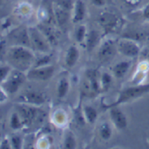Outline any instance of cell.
Wrapping results in <instances>:
<instances>
[{
	"label": "cell",
	"mask_w": 149,
	"mask_h": 149,
	"mask_svg": "<svg viewBox=\"0 0 149 149\" xmlns=\"http://www.w3.org/2000/svg\"><path fill=\"white\" fill-rule=\"evenodd\" d=\"M55 73V68L52 64L31 68L26 72V77L31 81H45L50 80Z\"/></svg>",
	"instance_id": "cell-7"
},
{
	"label": "cell",
	"mask_w": 149,
	"mask_h": 149,
	"mask_svg": "<svg viewBox=\"0 0 149 149\" xmlns=\"http://www.w3.org/2000/svg\"><path fill=\"white\" fill-rule=\"evenodd\" d=\"M99 134L100 136L104 140V141H108L112 137V130L111 126L107 122H103L100 125L99 127Z\"/></svg>",
	"instance_id": "cell-22"
},
{
	"label": "cell",
	"mask_w": 149,
	"mask_h": 149,
	"mask_svg": "<svg viewBox=\"0 0 149 149\" xmlns=\"http://www.w3.org/2000/svg\"><path fill=\"white\" fill-rule=\"evenodd\" d=\"M116 45L118 52L126 58H134L141 52V48L139 44L135 41L131 39H120L116 42Z\"/></svg>",
	"instance_id": "cell-8"
},
{
	"label": "cell",
	"mask_w": 149,
	"mask_h": 149,
	"mask_svg": "<svg viewBox=\"0 0 149 149\" xmlns=\"http://www.w3.org/2000/svg\"><path fill=\"white\" fill-rule=\"evenodd\" d=\"M8 148H12L11 147V140L10 137L5 136L3 137L0 142V149H8Z\"/></svg>",
	"instance_id": "cell-29"
},
{
	"label": "cell",
	"mask_w": 149,
	"mask_h": 149,
	"mask_svg": "<svg viewBox=\"0 0 149 149\" xmlns=\"http://www.w3.org/2000/svg\"><path fill=\"white\" fill-rule=\"evenodd\" d=\"M2 138H3V136H2V133H1V131H0V142H1V140H2Z\"/></svg>",
	"instance_id": "cell-34"
},
{
	"label": "cell",
	"mask_w": 149,
	"mask_h": 149,
	"mask_svg": "<svg viewBox=\"0 0 149 149\" xmlns=\"http://www.w3.org/2000/svg\"><path fill=\"white\" fill-rule=\"evenodd\" d=\"M112 81V77L111 74L107 72H103V74H100V86L101 88L106 90L107 89Z\"/></svg>",
	"instance_id": "cell-25"
},
{
	"label": "cell",
	"mask_w": 149,
	"mask_h": 149,
	"mask_svg": "<svg viewBox=\"0 0 149 149\" xmlns=\"http://www.w3.org/2000/svg\"><path fill=\"white\" fill-rule=\"evenodd\" d=\"M26 79V73L12 69L4 82L1 84V87L6 91L9 95H15L18 92L19 88L25 83Z\"/></svg>",
	"instance_id": "cell-4"
},
{
	"label": "cell",
	"mask_w": 149,
	"mask_h": 149,
	"mask_svg": "<svg viewBox=\"0 0 149 149\" xmlns=\"http://www.w3.org/2000/svg\"><path fill=\"white\" fill-rule=\"evenodd\" d=\"M54 18L57 24L59 26H63L67 24L69 18L71 17L68 9L63 4H55L53 5Z\"/></svg>",
	"instance_id": "cell-13"
},
{
	"label": "cell",
	"mask_w": 149,
	"mask_h": 149,
	"mask_svg": "<svg viewBox=\"0 0 149 149\" xmlns=\"http://www.w3.org/2000/svg\"><path fill=\"white\" fill-rule=\"evenodd\" d=\"M79 56H80V53L78 49L75 46V45H71L66 53L65 56V64L67 68L72 69L73 68L76 63H78V61L79 60Z\"/></svg>",
	"instance_id": "cell-16"
},
{
	"label": "cell",
	"mask_w": 149,
	"mask_h": 149,
	"mask_svg": "<svg viewBox=\"0 0 149 149\" xmlns=\"http://www.w3.org/2000/svg\"><path fill=\"white\" fill-rule=\"evenodd\" d=\"M8 42L6 38H0V61L4 62V57L8 49Z\"/></svg>",
	"instance_id": "cell-27"
},
{
	"label": "cell",
	"mask_w": 149,
	"mask_h": 149,
	"mask_svg": "<svg viewBox=\"0 0 149 149\" xmlns=\"http://www.w3.org/2000/svg\"><path fill=\"white\" fill-rule=\"evenodd\" d=\"M31 49L37 54H49L52 45L37 26L28 27Z\"/></svg>",
	"instance_id": "cell-2"
},
{
	"label": "cell",
	"mask_w": 149,
	"mask_h": 149,
	"mask_svg": "<svg viewBox=\"0 0 149 149\" xmlns=\"http://www.w3.org/2000/svg\"><path fill=\"white\" fill-rule=\"evenodd\" d=\"M83 115L85 117V120L88 122V123H94L95 120H97L98 117V112L97 110L89 105H86L84 107L83 109Z\"/></svg>",
	"instance_id": "cell-21"
},
{
	"label": "cell",
	"mask_w": 149,
	"mask_h": 149,
	"mask_svg": "<svg viewBox=\"0 0 149 149\" xmlns=\"http://www.w3.org/2000/svg\"><path fill=\"white\" fill-rule=\"evenodd\" d=\"M87 29H86V26L83 25V24H79L76 27L74 32V37L75 40L77 41V42H79V43H82L85 42V37L87 35Z\"/></svg>",
	"instance_id": "cell-23"
},
{
	"label": "cell",
	"mask_w": 149,
	"mask_h": 149,
	"mask_svg": "<svg viewBox=\"0 0 149 149\" xmlns=\"http://www.w3.org/2000/svg\"><path fill=\"white\" fill-rule=\"evenodd\" d=\"M15 110L22 118L25 127H29L36 121H40L44 118L43 113L36 106L17 102L15 104Z\"/></svg>",
	"instance_id": "cell-3"
},
{
	"label": "cell",
	"mask_w": 149,
	"mask_h": 149,
	"mask_svg": "<svg viewBox=\"0 0 149 149\" xmlns=\"http://www.w3.org/2000/svg\"><path fill=\"white\" fill-rule=\"evenodd\" d=\"M148 93H149V84L126 88L119 93L118 99L116 100V102L114 103H112L111 107L117 106V105L122 104L124 102H129L131 100L139 98Z\"/></svg>",
	"instance_id": "cell-5"
},
{
	"label": "cell",
	"mask_w": 149,
	"mask_h": 149,
	"mask_svg": "<svg viewBox=\"0 0 149 149\" xmlns=\"http://www.w3.org/2000/svg\"><path fill=\"white\" fill-rule=\"evenodd\" d=\"M1 119H2V113H0V120H1Z\"/></svg>",
	"instance_id": "cell-35"
},
{
	"label": "cell",
	"mask_w": 149,
	"mask_h": 149,
	"mask_svg": "<svg viewBox=\"0 0 149 149\" xmlns=\"http://www.w3.org/2000/svg\"><path fill=\"white\" fill-rule=\"evenodd\" d=\"M11 70L12 68L9 64H7L5 62L0 61V86L4 82L5 78L8 76V74H10Z\"/></svg>",
	"instance_id": "cell-24"
},
{
	"label": "cell",
	"mask_w": 149,
	"mask_h": 149,
	"mask_svg": "<svg viewBox=\"0 0 149 149\" xmlns=\"http://www.w3.org/2000/svg\"><path fill=\"white\" fill-rule=\"evenodd\" d=\"M9 125H10V127L14 131H18V130H20L23 127H25V124L23 122L22 118L20 117L19 113L16 110L11 112V113L10 115Z\"/></svg>",
	"instance_id": "cell-18"
},
{
	"label": "cell",
	"mask_w": 149,
	"mask_h": 149,
	"mask_svg": "<svg viewBox=\"0 0 149 149\" xmlns=\"http://www.w3.org/2000/svg\"><path fill=\"white\" fill-rule=\"evenodd\" d=\"M36 60V53L28 47L12 45L9 46L4 62L12 69L26 73L34 66Z\"/></svg>",
	"instance_id": "cell-1"
},
{
	"label": "cell",
	"mask_w": 149,
	"mask_h": 149,
	"mask_svg": "<svg viewBox=\"0 0 149 149\" xmlns=\"http://www.w3.org/2000/svg\"><path fill=\"white\" fill-rule=\"evenodd\" d=\"M99 24L106 31H112L118 25L119 17L112 12L107 11L100 14L99 17Z\"/></svg>",
	"instance_id": "cell-12"
},
{
	"label": "cell",
	"mask_w": 149,
	"mask_h": 149,
	"mask_svg": "<svg viewBox=\"0 0 149 149\" xmlns=\"http://www.w3.org/2000/svg\"><path fill=\"white\" fill-rule=\"evenodd\" d=\"M99 42H100V35L95 30H92L87 32V35L85 40V43L87 49L92 50L94 47L97 46Z\"/></svg>",
	"instance_id": "cell-19"
},
{
	"label": "cell",
	"mask_w": 149,
	"mask_h": 149,
	"mask_svg": "<svg viewBox=\"0 0 149 149\" xmlns=\"http://www.w3.org/2000/svg\"><path fill=\"white\" fill-rule=\"evenodd\" d=\"M137 0H126V2H128V3H135Z\"/></svg>",
	"instance_id": "cell-33"
},
{
	"label": "cell",
	"mask_w": 149,
	"mask_h": 149,
	"mask_svg": "<svg viewBox=\"0 0 149 149\" xmlns=\"http://www.w3.org/2000/svg\"><path fill=\"white\" fill-rule=\"evenodd\" d=\"M64 146L66 148H74L76 147V141L73 133L69 132L68 134H66L64 141Z\"/></svg>",
	"instance_id": "cell-26"
},
{
	"label": "cell",
	"mask_w": 149,
	"mask_h": 149,
	"mask_svg": "<svg viewBox=\"0 0 149 149\" xmlns=\"http://www.w3.org/2000/svg\"><path fill=\"white\" fill-rule=\"evenodd\" d=\"M17 102L25 103L32 106H41L45 102V96L43 93L35 90H27L17 98Z\"/></svg>",
	"instance_id": "cell-10"
},
{
	"label": "cell",
	"mask_w": 149,
	"mask_h": 149,
	"mask_svg": "<svg viewBox=\"0 0 149 149\" xmlns=\"http://www.w3.org/2000/svg\"><path fill=\"white\" fill-rule=\"evenodd\" d=\"M9 95L6 93V91L0 86V105L3 103H5L8 101Z\"/></svg>",
	"instance_id": "cell-30"
},
{
	"label": "cell",
	"mask_w": 149,
	"mask_h": 149,
	"mask_svg": "<svg viewBox=\"0 0 149 149\" xmlns=\"http://www.w3.org/2000/svg\"><path fill=\"white\" fill-rule=\"evenodd\" d=\"M110 118L113 125L119 130H124L127 127V118L124 112L116 106L110 109Z\"/></svg>",
	"instance_id": "cell-11"
},
{
	"label": "cell",
	"mask_w": 149,
	"mask_h": 149,
	"mask_svg": "<svg viewBox=\"0 0 149 149\" xmlns=\"http://www.w3.org/2000/svg\"><path fill=\"white\" fill-rule=\"evenodd\" d=\"M69 81L68 79L66 77H62L59 79V82H58V86H57V95L59 96V98H64L68 91H69Z\"/></svg>",
	"instance_id": "cell-20"
},
{
	"label": "cell",
	"mask_w": 149,
	"mask_h": 149,
	"mask_svg": "<svg viewBox=\"0 0 149 149\" xmlns=\"http://www.w3.org/2000/svg\"><path fill=\"white\" fill-rule=\"evenodd\" d=\"M10 140H11L12 148L19 149L23 148L24 141H23L22 137H20L19 135H13V136L10 137Z\"/></svg>",
	"instance_id": "cell-28"
},
{
	"label": "cell",
	"mask_w": 149,
	"mask_h": 149,
	"mask_svg": "<svg viewBox=\"0 0 149 149\" xmlns=\"http://www.w3.org/2000/svg\"><path fill=\"white\" fill-rule=\"evenodd\" d=\"M86 16V6L83 0H75L73 8V22L75 24L81 23Z\"/></svg>",
	"instance_id": "cell-14"
},
{
	"label": "cell",
	"mask_w": 149,
	"mask_h": 149,
	"mask_svg": "<svg viewBox=\"0 0 149 149\" xmlns=\"http://www.w3.org/2000/svg\"><path fill=\"white\" fill-rule=\"evenodd\" d=\"M142 15H143V17H144V18L146 20L149 21V3L144 7L143 11H142Z\"/></svg>",
	"instance_id": "cell-32"
},
{
	"label": "cell",
	"mask_w": 149,
	"mask_h": 149,
	"mask_svg": "<svg viewBox=\"0 0 149 149\" xmlns=\"http://www.w3.org/2000/svg\"><path fill=\"white\" fill-rule=\"evenodd\" d=\"M6 40L8 42L9 46L19 45V46H25L31 48L28 27L19 26L13 29L8 34Z\"/></svg>",
	"instance_id": "cell-6"
},
{
	"label": "cell",
	"mask_w": 149,
	"mask_h": 149,
	"mask_svg": "<svg viewBox=\"0 0 149 149\" xmlns=\"http://www.w3.org/2000/svg\"><path fill=\"white\" fill-rule=\"evenodd\" d=\"M37 27L43 32V34L45 36V37L48 39L51 45L57 43V42L59 40V33L53 26H52L50 24L41 23V24H39V25H37Z\"/></svg>",
	"instance_id": "cell-15"
},
{
	"label": "cell",
	"mask_w": 149,
	"mask_h": 149,
	"mask_svg": "<svg viewBox=\"0 0 149 149\" xmlns=\"http://www.w3.org/2000/svg\"><path fill=\"white\" fill-rule=\"evenodd\" d=\"M117 45L116 42L108 39L104 41L99 47V50L97 53L98 58L102 63L110 62L117 54Z\"/></svg>",
	"instance_id": "cell-9"
},
{
	"label": "cell",
	"mask_w": 149,
	"mask_h": 149,
	"mask_svg": "<svg viewBox=\"0 0 149 149\" xmlns=\"http://www.w3.org/2000/svg\"><path fill=\"white\" fill-rule=\"evenodd\" d=\"M131 61H121L116 63L112 68V73L116 78H123L131 68Z\"/></svg>",
	"instance_id": "cell-17"
},
{
	"label": "cell",
	"mask_w": 149,
	"mask_h": 149,
	"mask_svg": "<svg viewBox=\"0 0 149 149\" xmlns=\"http://www.w3.org/2000/svg\"><path fill=\"white\" fill-rule=\"evenodd\" d=\"M90 1L96 7H103L106 4V0H90Z\"/></svg>",
	"instance_id": "cell-31"
}]
</instances>
